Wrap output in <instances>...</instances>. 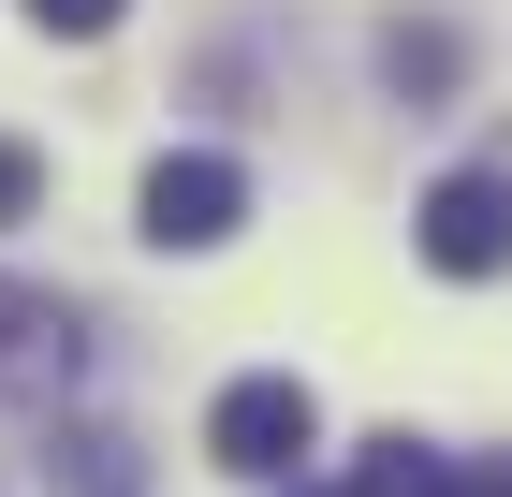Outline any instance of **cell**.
<instances>
[{"label": "cell", "instance_id": "2", "mask_svg": "<svg viewBox=\"0 0 512 497\" xmlns=\"http://www.w3.org/2000/svg\"><path fill=\"white\" fill-rule=\"evenodd\" d=\"M410 249H425L439 278H498L512 264V176H439V191L410 205Z\"/></svg>", "mask_w": 512, "mask_h": 497}, {"label": "cell", "instance_id": "8", "mask_svg": "<svg viewBox=\"0 0 512 497\" xmlns=\"http://www.w3.org/2000/svg\"><path fill=\"white\" fill-rule=\"evenodd\" d=\"M30 205H44V161H30V147H0V234L30 220Z\"/></svg>", "mask_w": 512, "mask_h": 497}, {"label": "cell", "instance_id": "5", "mask_svg": "<svg viewBox=\"0 0 512 497\" xmlns=\"http://www.w3.org/2000/svg\"><path fill=\"white\" fill-rule=\"evenodd\" d=\"M337 497H454V454H425V439H366Z\"/></svg>", "mask_w": 512, "mask_h": 497}, {"label": "cell", "instance_id": "3", "mask_svg": "<svg viewBox=\"0 0 512 497\" xmlns=\"http://www.w3.org/2000/svg\"><path fill=\"white\" fill-rule=\"evenodd\" d=\"M249 220V176L220 147H176V161H147V249H220V234Z\"/></svg>", "mask_w": 512, "mask_h": 497}, {"label": "cell", "instance_id": "7", "mask_svg": "<svg viewBox=\"0 0 512 497\" xmlns=\"http://www.w3.org/2000/svg\"><path fill=\"white\" fill-rule=\"evenodd\" d=\"M15 15H30V30H59V44H103L132 0H15Z\"/></svg>", "mask_w": 512, "mask_h": 497}, {"label": "cell", "instance_id": "6", "mask_svg": "<svg viewBox=\"0 0 512 497\" xmlns=\"http://www.w3.org/2000/svg\"><path fill=\"white\" fill-rule=\"evenodd\" d=\"M381 74H395V88H454V30H395Z\"/></svg>", "mask_w": 512, "mask_h": 497}, {"label": "cell", "instance_id": "1", "mask_svg": "<svg viewBox=\"0 0 512 497\" xmlns=\"http://www.w3.org/2000/svg\"><path fill=\"white\" fill-rule=\"evenodd\" d=\"M205 454L235 468V483H293V468L322 454V395L293 381V366H264V381H235L205 410Z\"/></svg>", "mask_w": 512, "mask_h": 497}, {"label": "cell", "instance_id": "9", "mask_svg": "<svg viewBox=\"0 0 512 497\" xmlns=\"http://www.w3.org/2000/svg\"><path fill=\"white\" fill-rule=\"evenodd\" d=\"M454 497H512V468H454Z\"/></svg>", "mask_w": 512, "mask_h": 497}, {"label": "cell", "instance_id": "4", "mask_svg": "<svg viewBox=\"0 0 512 497\" xmlns=\"http://www.w3.org/2000/svg\"><path fill=\"white\" fill-rule=\"evenodd\" d=\"M0 381H74V307H44L0 278Z\"/></svg>", "mask_w": 512, "mask_h": 497}]
</instances>
